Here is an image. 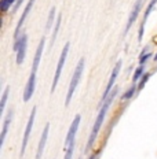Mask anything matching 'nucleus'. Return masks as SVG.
<instances>
[{
    "label": "nucleus",
    "mask_w": 157,
    "mask_h": 159,
    "mask_svg": "<svg viewBox=\"0 0 157 159\" xmlns=\"http://www.w3.org/2000/svg\"><path fill=\"white\" fill-rule=\"evenodd\" d=\"M22 2H24V0H17V3H15V6H14V11H17V10L19 8V6L22 4Z\"/></svg>",
    "instance_id": "b1692460"
},
{
    "label": "nucleus",
    "mask_w": 157,
    "mask_h": 159,
    "mask_svg": "<svg viewBox=\"0 0 157 159\" xmlns=\"http://www.w3.org/2000/svg\"><path fill=\"white\" fill-rule=\"evenodd\" d=\"M148 58H150V54H146V55H143V54H142V55H141V59H139V63L143 65L146 61H148Z\"/></svg>",
    "instance_id": "5701e85b"
},
{
    "label": "nucleus",
    "mask_w": 157,
    "mask_h": 159,
    "mask_svg": "<svg viewBox=\"0 0 157 159\" xmlns=\"http://www.w3.org/2000/svg\"><path fill=\"white\" fill-rule=\"evenodd\" d=\"M33 3H35V0H29V2H28V4H26V7L24 10V12H22V16L19 18L18 24H17V28H15V32H14V39L15 40L19 39V32H21V28H22V25H24V22H25L26 16H28V14H29V11H31Z\"/></svg>",
    "instance_id": "1a4fd4ad"
},
{
    "label": "nucleus",
    "mask_w": 157,
    "mask_h": 159,
    "mask_svg": "<svg viewBox=\"0 0 157 159\" xmlns=\"http://www.w3.org/2000/svg\"><path fill=\"white\" fill-rule=\"evenodd\" d=\"M116 93H117V88L113 89V91H112V95L108 96V99L105 100V103H103L102 108L99 110V114H98V117H96V121H95V124H94V128H92V132H91V134H90L88 143H87V150H88V148H91L92 145H94L95 140H96V137H98L99 129H101L102 124H103V119H105V117H106V112H108V108H109L110 103L113 102V99H115Z\"/></svg>",
    "instance_id": "f257e3e1"
},
{
    "label": "nucleus",
    "mask_w": 157,
    "mask_h": 159,
    "mask_svg": "<svg viewBox=\"0 0 157 159\" xmlns=\"http://www.w3.org/2000/svg\"><path fill=\"white\" fill-rule=\"evenodd\" d=\"M69 47H71V44H69V43H66L65 47H63V49H62V52H61V56H59V61H58V65H56V70H55V75H54V80H52V85H51V93H54V91H55V88H56V84H58V81H59V77H61L63 65H65V61H66V58H68Z\"/></svg>",
    "instance_id": "7ed1b4c3"
},
{
    "label": "nucleus",
    "mask_w": 157,
    "mask_h": 159,
    "mask_svg": "<svg viewBox=\"0 0 157 159\" xmlns=\"http://www.w3.org/2000/svg\"><path fill=\"white\" fill-rule=\"evenodd\" d=\"M17 3L15 0H2L0 2V10H2V12H7V10L11 7V4H14Z\"/></svg>",
    "instance_id": "f3484780"
},
{
    "label": "nucleus",
    "mask_w": 157,
    "mask_h": 159,
    "mask_svg": "<svg viewBox=\"0 0 157 159\" xmlns=\"http://www.w3.org/2000/svg\"><path fill=\"white\" fill-rule=\"evenodd\" d=\"M61 19H62V16H61V15H58V18H56V24H55V28H54V30H52L51 43H50V48H51L52 45H54V43H55L56 34H58V30H59V26H61Z\"/></svg>",
    "instance_id": "2eb2a0df"
},
{
    "label": "nucleus",
    "mask_w": 157,
    "mask_h": 159,
    "mask_svg": "<svg viewBox=\"0 0 157 159\" xmlns=\"http://www.w3.org/2000/svg\"><path fill=\"white\" fill-rule=\"evenodd\" d=\"M12 117H14V111L10 110L7 117L4 118V122H3V129H2V136H0V147L4 144V140H6V136H7V132H8V128H10V124L12 121Z\"/></svg>",
    "instance_id": "ddd939ff"
},
{
    "label": "nucleus",
    "mask_w": 157,
    "mask_h": 159,
    "mask_svg": "<svg viewBox=\"0 0 157 159\" xmlns=\"http://www.w3.org/2000/svg\"><path fill=\"white\" fill-rule=\"evenodd\" d=\"M80 119H81V117L77 114L75 117V119H73L71 128H69V132L68 134H66V139H65V150L71 145L73 141H75V137H76V133H77V129H79V124H80Z\"/></svg>",
    "instance_id": "423d86ee"
},
{
    "label": "nucleus",
    "mask_w": 157,
    "mask_h": 159,
    "mask_svg": "<svg viewBox=\"0 0 157 159\" xmlns=\"http://www.w3.org/2000/svg\"><path fill=\"white\" fill-rule=\"evenodd\" d=\"M35 87H36V74L31 73L28 82H26L25 91H24V102L31 100V98L33 96V92H35Z\"/></svg>",
    "instance_id": "6e6552de"
},
{
    "label": "nucleus",
    "mask_w": 157,
    "mask_h": 159,
    "mask_svg": "<svg viewBox=\"0 0 157 159\" xmlns=\"http://www.w3.org/2000/svg\"><path fill=\"white\" fill-rule=\"evenodd\" d=\"M73 150H75V141L66 148V155H65V159H72V155H73Z\"/></svg>",
    "instance_id": "6ab92c4d"
},
{
    "label": "nucleus",
    "mask_w": 157,
    "mask_h": 159,
    "mask_svg": "<svg viewBox=\"0 0 157 159\" xmlns=\"http://www.w3.org/2000/svg\"><path fill=\"white\" fill-rule=\"evenodd\" d=\"M156 3H157V0H152V2L149 3V7H148V10H146L145 16H143V19H142V22H141V26H139V32H138V41H139V43L142 41V37H143V29H145V24H146V21H148L150 12H152V10H153V7H155Z\"/></svg>",
    "instance_id": "4468645a"
},
{
    "label": "nucleus",
    "mask_w": 157,
    "mask_h": 159,
    "mask_svg": "<svg viewBox=\"0 0 157 159\" xmlns=\"http://www.w3.org/2000/svg\"><path fill=\"white\" fill-rule=\"evenodd\" d=\"M120 67H121V61H119L117 63H116V66L113 67V71H112V75H110V78H109V82H108V85H106V89H105V92H103V96H102V102H105L106 99H108V96L110 93V91H113V85H115V81H116V78H117V75H119V71H120Z\"/></svg>",
    "instance_id": "0eeeda50"
},
{
    "label": "nucleus",
    "mask_w": 157,
    "mask_h": 159,
    "mask_svg": "<svg viewBox=\"0 0 157 159\" xmlns=\"http://www.w3.org/2000/svg\"><path fill=\"white\" fill-rule=\"evenodd\" d=\"M8 92H10V87H6V89L3 91V95H2V102H0V112H4L6 103H7V98H8Z\"/></svg>",
    "instance_id": "dca6fc26"
},
{
    "label": "nucleus",
    "mask_w": 157,
    "mask_h": 159,
    "mask_svg": "<svg viewBox=\"0 0 157 159\" xmlns=\"http://www.w3.org/2000/svg\"><path fill=\"white\" fill-rule=\"evenodd\" d=\"M142 2L143 0H136L135 3H134V7H132V11L131 14H130V18H128V22H127V28H125V33L130 30V28L132 26V24L136 21V18H138V14L139 11H141V7H142Z\"/></svg>",
    "instance_id": "9b49d317"
},
{
    "label": "nucleus",
    "mask_w": 157,
    "mask_h": 159,
    "mask_svg": "<svg viewBox=\"0 0 157 159\" xmlns=\"http://www.w3.org/2000/svg\"><path fill=\"white\" fill-rule=\"evenodd\" d=\"M155 61H157V54L155 55Z\"/></svg>",
    "instance_id": "393cba45"
},
{
    "label": "nucleus",
    "mask_w": 157,
    "mask_h": 159,
    "mask_svg": "<svg viewBox=\"0 0 157 159\" xmlns=\"http://www.w3.org/2000/svg\"><path fill=\"white\" fill-rule=\"evenodd\" d=\"M44 44H46V40L42 39L37 45V49H36V54H35V58H33V65H32V71L33 74L37 73V69H39V65H40V61H42V55H43V48H44Z\"/></svg>",
    "instance_id": "9d476101"
},
{
    "label": "nucleus",
    "mask_w": 157,
    "mask_h": 159,
    "mask_svg": "<svg viewBox=\"0 0 157 159\" xmlns=\"http://www.w3.org/2000/svg\"><path fill=\"white\" fill-rule=\"evenodd\" d=\"M84 65H86L84 58H81V59L79 61L77 66H76V70H75V73H73V77H72V80H71V85H69L68 95H66V100H65V106H66V107H68L69 103H71L72 96H73V93H75L76 88H77V85H79V82H80V78H81L83 70H84Z\"/></svg>",
    "instance_id": "f03ea898"
},
{
    "label": "nucleus",
    "mask_w": 157,
    "mask_h": 159,
    "mask_svg": "<svg viewBox=\"0 0 157 159\" xmlns=\"http://www.w3.org/2000/svg\"><path fill=\"white\" fill-rule=\"evenodd\" d=\"M48 132H50V124H46L44 130H43V133H42V139H40V141H39V147H37V154H36V159H42L43 151H44L46 143H47Z\"/></svg>",
    "instance_id": "f8f14e48"
},
{
    "label": "nucleus",
    "mask_w": 157,
    "mask_h": 159,
    "mask_svg": "<svg viewBox=\"0 0 157 159\" xmlns=\"http://www.w3.org/2000/svg\"><path fill=\"white\" fill-rule=\"evenodd\" d=\"M135 91H136V87H135V85H134V87H131V88H130L128 91H127L125 93H124V96H123V99H124V100H127V99L132 98V95L135 93Z\"/></svg>",
    "instance_id": "aec40b11"
},
{
    "label": "nucleus",
    "mask_w": 157,
    "mask_h": 159,
    "mask_svg": "<svg viewBox=\"0 0 157 159\" xmlns=\"http://www.w3.org/2000/svg\"><path fill=\"white\" fill-rule=\"evenodd\" d=\"M54 15H55V8L52 7L51 10H50V15H48V19H47V26H46V30H50L52 26V22H54Z\"/></svg>",
    "instance_id": "a211bd4d"
},
{
    "label": "nucleus",
    "mask_w": 157,
    "mask_h": 159,
    "mask_svg": "<svg viewBox=\"0 0 157 159\" xmlns=\"http://www.w3.org/2000/svg\"><path fill=\"white\" fill-rule=\"evenodd\" d=\"M26 47H28V36L22 34V37L15 40L14 51L17 52V65H21L26 55Z\"/></svg>",
    "instance_id": "20e7f679"
},
{
    "label": "nucleus",
    "mask_w": 157,
    "mask_h": 159,
    "mask_svg": "<svg viewBox=\"0 0 157 159\" xmlns=\"http://www.w3.org/2000/svg\"><path fill=\"white\" fill-rule=\"evenodd\" d=\"M149 73H145V74L142 75V78H141V82H139V85H138V89H142L143 87H145V84H146V81L149 80Z\"/></svg>",
    "instance_id": "412c9836"
},
{
    "label": "nucleus",
    "mask_w": 157,
    "mask_h": 159,
    "mask_svg": "<svg viewBox=\"0 0 157 159\" xmlns=\"http://www.w3.org/2000/svg\"><path fill=\"white\" fill-rule=\"evenodd\" d=\"M141 75H143V67H142V66H139V67L136 69L135 74H134V82H136V81H138Z\"/></svg>",
    "instance_id": "4be33fe9"
},
{
    "label": "nucleus",
    "mask_w": 157,
    "mask_h": 159,
    "mask_svg": "<svg viewBox=\"0 0 157 159\" xmlns=\"http://www.w3.org/2000/svg\"><path fill=\"white\" fill-rule=\"evenodd\" d=\"M35 117H36V107H33L32 111H31V115H29V119H28V124H26V128H25V134H24V140H22V147H21V152H19L21 158L24 157V154H25L26 145H28V141H29V136H31L33 124H35Z\"/></svg>",
    "instance_id": "39448f33"
}]
</instances>
